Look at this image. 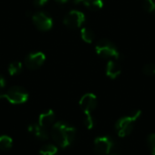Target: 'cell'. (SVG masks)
<instances>
[{"label":"cell","mask_w":155,"mask_h":155,"mask_svg":"<svg viewBox=\"0 0 155 155\" xmlns=\"http://www.w3.org/2000/svg\"><path fill=\"white\" fill-rule=\"evenodd\" d=\"M75 134L76 131L74 127L63 122H58L52 127V138L61 148L70 146L74 141Z\"/></svg>","instance_id":"cell-1"},{"label":"cell","mask_w":155,"mask_h":155,"mask_svg":"<svg viewBox=\"0 0 155 155\" xmlns=\"http://www.w3.org/2000/svg\"><path fill=\"white\" fill-rule=\"evenodd\" d=\"M141 114L142 111L137 110L133 112L129 115L120 118L115 124V130L117 132V134L120 137H126L130 135L134 130V123L140 118Z\"/></svg>","instance_id":"cell-2"},{"label":"cell","mask_w":155,"mask_h":155,"mask_svg":"<svg viewBox=\"0 0 155 155\" xmlns=\"http://www.w3.org/2000/svg\"><path fill=\"white\" fill-rule=\"evenodd\" d=\"M27 91L20 86L9 88L5 93L0 94V99H4L12 104H22L28 100Z\"/></svg>","instance_id":"cell-3"},{"label":"cell","mask_w":155,"mask_h":155,"mask_svg":"<svg viewBox=\"0 0 155 155\" xmlns=\"http://www.w3.org/2000/svg\"><path fill=\"white\" fill-rule=\"evenodd\" d=\"M95 51L98 55L104 58H114L117 60L120 56L117 47L107 39L99 40L95 45Z\"/></svg>","instance_id":"cell-4"},{"label":"cell","mask_w":155,"mask_h":155,"mask_svg":"<svg viewBox=\"0 0 155 155\" xmlns=\"http://www.w3.org/2000/svg\"><path fill=\"white\" fill-rule=\"evenodd\" d=\"M114 148V141L109 136H100L94 140V149L98 155H108Z\"/></svg>","instance_id":"cell-5"},{"label":"cell","mask_w":155,"mask_h":155,"mask_svg":"<svg viewBox=\"0 0 155 155\" xmlns=\"http://www.w3.org/2000/svg\"><path fill=\"white\" fill-rule=\"evenodd\" d=\"M85 21L84 14L78 10H72L64 18V24L71 29L79 28Z\"/></svg>","instance_id":"cell-6"},{"label":"cell","mask_w":155,"mask_h":155,"mask_svg":"<svg viewBox=\"0 0 155 155\" xmlns=\"http://www.w3.org/2000/svg\"><path fill=\"white\" fill-rule=\"evenodd\" d=\"M79 105L84 113L85 116H92V113L94 111L97 105V98L94 94H85L80 99Z\"/></svg>","instance_id":"cell-7"},{"label":"cell","mask_w":155,"mask_h":155,"mask_svg":"<svg viewBox=\"0 0 155 155\" xmlns=\"http://www.w3.org/2000/svg\"><path fill=\"white\" fill-rule=\"evenodd\" d=\"M32 20L35 25L41 31H48L53 27V19L44 12H37L34 14Z\"/></svg>","instance_id":"cell-8"},{"label":"cell","mask_w":155,"mask_h":155,"mask_svg":"<svg viewBox=\"0 0 155 155\" xmlns=\"http://www.w3.org/2000/svg\"><path fill=\"white\" fill-rule=\"evenodd\" d=\"M45 61V54L42 52H33L25 58V64L31 70H35L43 65Z\"/></svg>","instance_id":"cell-9"},{"label":"cell","mask_w":155,"mask_h":155,"mask_svg":"<svg viewBox=\"0 0 155 155\" xmlns=\"http://www.w3.org/2000/svg\"><path fill=\"white\" fill-rule=\"evenodd\" d=\"M27 130L35 138H38L40 140H47L49 138V134H48V132L46 131V128L42 127L38 124H30L27 127Z\"/></svg>","instance_id":"cell-10"},{"label":"cell","mask_w":155,"mask_h":155,"mask_svg":"<svg viewBox=\"0 0 155 155\" xmlns=\"http://www.w3.org/2000/svg\"><path fill=\"white\" fill-rule=\"evenodd\" d=\"M122 72V68L119 63H117L115 60H111L108 62L106 65V75L111 79L117 78Z\"/></svg>","instance_id":"cell-11"},{"label":"cell","mask_w":155,"mask_h":155,"mask_svg":"<svg viewBox=\"0 0 155 155\" xmlns=\"http://www.w3.org/2000/svg\"><path fill=\"white\" fill-rule=\"evenodd\" d=\"M54 118H55V115H54V113L53 110L45 111V112L42 113L39 115L38 124L41 125L44 128H47V127H49L50 125L53 124V123L54 121Z\"/></svg>","instance_id":"cell-12"},{"label":"cell","mask_w":155,"mask_h":155,"mask_svg":"<svg viewBox=\"0 0 155 155\" xmlns=\"http://www.w3.org/2000/svg\"><path fill=\"white\" fill-rule=\"evenodd\" d=\"M74 4H82L87 8L96 11L104 6L103 0H74Z\"/></svg>","instance_id":"cell-13"},{"label":"cell","mask_w":155,"mask_h":155,"mask_svg":"<svg viewBox=\"0 0 155 155\" xmlns=\"http://www.w3.org/2000/svg\"><path fill=\"white\" fill-rule=\"evenodd\" d=\"M81 37L85 43L91 44L94 40L95 35H94L93 30H91L89 28H86V27H84V28L81 29Z\"/></svg>","instance_id":"cell-14"},{"label":"cell","mask_w":155,"mask_h":155,"mask_svg":"<svg viewBox=\"0 0 155 155\" xmlns=\"http://www.w3.org/2000/svg\"><path fill=\"white\" fill-rule=\"evenodd\" d=\"M13 146V140L11 137L7 135L0 136V150L2 151H8Z\"/></svg>","instance_id":"cell-15"},{"label":"cell","mask_w":155,"mask_h":155,"mask_svg":"<svg viewBox=\"0 0 155 155\" xmlns=\"http://www.w3.org/2000/svg\"><path fill=\"white\" fill-rule=\"evenodd\" d=\"M23 69V65H22V63L19 62V61H15V62H12L9 65H8V73L10 75H16L18 74Z\"/></svg>","instance_id":"cell-16"},{"label":"cell","mask_w":155,"mask_h":155,"mask_svg":"<svg viewBox=\"0 0 155 155\" xmlns=\"http://www.w3.org/2000/svg\"><path fill=\"white\" fill-rule=\"evenodd\" d=\"M58 152V149L55 145L54 144H45L44 145L40 151L39 154L40 155H55Z\"/></svg>","instance_id":"cell-17"},{"label":"cell","mask_w":155,"mask_h":155,"mask_svg":"<svg viewBox=\"0 0 155 155\" xmlns=\"http://www.w3.org/2000/svg\"><path fill=\"white\" fill-rule=\"evenodd\" d=\"M143 71V74L146 75H149V76L153 75L155 74V64L149 63V64H145Z\"/></svg>","instance_id":"cell-18"},{"label":"cell","mask_w":155,"mask_h":155,"mask_svg":"<svg viewBox=\"0 0 155 155\" xmlns=\"http://www.w3.org/2000/svg\"><path fill=\"white\" fill-rule=\"evenodd\" d=\"M147 143L152 154L155 155V134H151L147 138Z\"/></svg>","instance_id":"cell-19"},{"label":"cell","mask_w":155,"mask_h":155,"mask_svg":"<svg viewBox=\"0 0 155 155\" xmlns=\"http://www.w3.org/2000/svg\"><path fill=\"white\" fill-rule=\"evenodd\" d=\"M144 9L149 13H155V1L154 0H145L144 1Z\"/></svg>","instance_id":"cell-20"},{"label":"cell","mask_w":155,"mask_h":155,"mask_svg":"<svg viewBox=\"0 0 155 155\" xmlns=\"http://www.w3.org/2000/svg\"><path fill=\"white\" fill-rule=\"evenodd\" d=\"M84 124L87 127V129H92L94 125V120L93 118V116H85L84 119Z\"/></svg>","instance_id":"cell-21"},{"label":"cell","mask_w":155,"mask_h":155,"mask_svg":"<svg viewBox=\"0 0 155 155\" xmlns=\"http://www.w3.org/2000/svg\"><path fill=\"white\" fill-rule=\"evenodd\" d=\"M48 2V0H34V5L35 6H42L45 5Z\"/></svg>","instance_id":"cell-22"},{"label":"cell","mask_w":155,"mask_h":155,"mask_svg":"<svg viewBox=\"0 0 155 155\" xmlns=\"http://www.w3.org/2000/svg\"><path fill=\"white\" fill-rule=\"evenodd\" d=\"M5 84H6V82H5V77L2 76V75H0V90L3 89L5 86Z\"/></svg>","instance_id":"cell-23"},{"label":"cell","mask_w":155,"mask_h":155,"mask_svg":"<svg viewBox=\"0 0 155 155\" xmlns=\"http://www.w3.org/2000/svg\"><path fill=\"white\" fill-rule=\"evenodd\" d=\"M56 2H58V3H60V4H65V3H67L69 0H55Z\"/></svg>","instance_id":"cell-24"},{"label":"cell","mask_w":155,"mask_h":155,"mask_svg":"<svg viewBox=\"0 0 155 155\" xmlns=\"http://www.w3.org/2000/svg\"></svg>","instance_id":"cell-25"}]
</instances>
